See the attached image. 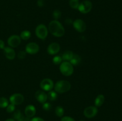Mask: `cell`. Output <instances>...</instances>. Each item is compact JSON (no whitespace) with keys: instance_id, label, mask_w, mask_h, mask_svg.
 Masks as SVG:
<instances>
[{"instance_id":"cell-34","label":"cell","mask_w":122,"mask_h":121,"mask_svg":"<svg viewBox=\"0 0 122 121\" xmlns=\"http://www.w3.org/2000/svg\"><path fill=\"white\" fill-rule=\"evenodd\" d=\"M5 48V43L3 40H0V49H4Z\"/></svg>"},{"instance_id":"cell-7","label":"cell","mask_w":122,"mask_h":121,"mask_svg":"<svg viewBox=\"0 0 122 121\" xmlns=\"http://www.w3.org/2000/svg\"><path fill=\"white\" fill-rule=\"evenodd\" d=\"M40 87L44 91H50L54 87V83L50 78H45L41 82Z\"/></svg>"},{"instance_id":"cell-25","label":"cell","mask_w":122,"mask_h":121,"mask_svg":"<svg viewBox=\"0 0 122 121\" xmlns=\"http://www.w3.org/2000/svg\"><path fill=\"white\" fill-rule=\"evenodd\" d=\"M52 16H53L54 19L55 20H57L58 19H59L60 18L61 16V13L59 9H55L53 13H52Z\"/></svg>"},{"instance_id":"cell-33","label":"cell","mask_w":122,"mask_h":121,"mask_svg":"<svg viewBox=\"0 0 122 121\" xmlns=\"http://www.w3.org/2000/svg\"><path fill=\"white\" fill-rule=\"evenodd\" d=\"M38 5L39 7H41L44 5V0H38Z\"/></svg>"},{"instance_id":"cell-15","label":"cell","mask_w":122,"mask_h":121,"mask_svg":"<svg viewBox=\"0 0 122 121\" xmlns=\"http://www.w3.org/2000/svg\"><path fill=\"white\" fill-rule=\"evenodd\" d=\"M36 112V110L35 107L33 105H31V104L27 106L25 108V115H26V117H29V118L33 117L35 115Z\"/></svg>"},{"instance_id":"cell-24","label":"cell","mask_w":122,"mask_h":121,"mask_svg":"<svg viewBox=\"0 0 122 121\" xmlns=\"http://www.w3.org/2000/svg\"><path fill=\"white\" fill-rule=\"evenodd\" d=\"M69 5L73 9H77L79 5V0H70Z\"/></svg>"},{"instance_id":"cell-31","label":"cell","mask_w":122,"mask_h":121,"mask_svg":"<svg viewBox=\"0 0 122 121\" xmlns=\"http://www.w3.org/2000/svg\"><path fill=\"white\" fill-rule=\"evenodd\" d=\"M30 121H45L43 119L41 118V117H33L32 118V119H30Z\"/></svg>"},{"instance_id":"cell-28","label":"cell","mask_w":122,"mask_h":121,"mask_svg":"<svg viewBox=\"0 0 122 121\" xmlns=\"http://www.w3.org/2000/svg\"><path fill=\"white\" fill-rule=\"evenodd\" d=\"M7 112L8 113H12L15 110V105L13 104H10L7 106Z\"/></svg>"},{"instance_id":"cell-26","label":"cell","mask_w":122,"mask_h":121,"mask_svg":"<svg viewBox=\"0 0 122 121\" xmlns=\"http://www.w3.org/2000/svg\"><path fill=\"white\" fill-rule=\"evenodd\" d=\"M62 60H62L61 56H60L59 55L56 56L54 57L53 59H52V62H53L54 64H56V65H59V64H60L61 63Z\"/></svg>"},{"instance_id":"cell-16","label":"cell","mask_w":122,"mask_h":121,"mask_svg":"<svg viewBox=\"0 0 122 121\" xmlns=\"http://www.w3.org/2000/svg\"><path fill=\"white\" fill-rule=\"evenodd\" d=\"M13 117H14V119L16 120L17 121H30L29 117L24 116L20 110H17L14 112Z\"/></svg>"},{"instance_id":"cell-9","label":"cell","mask_w":122,"mask_h":121,"mask_svg":"<svg viewBox=\"0 0 122 121\" xmlns=\"http://www.w3.org/2000/svg\"><path fill=\"white\" fill-rule=\"evenodd\" d=\"M24 101V96L20 93H15L10 97V102L14 105L21 104Z\"/></svg>"},{"instance_id":"cell-17","label":"cell","mask_w":122,"mask_h":121,"mask_svg":"<svg viewBox=\"0 0 122 121\" xmlns=\"http://www.w3.org/2000/svg\"><path fill=\"white\" fill-rule=\"evenodd\" d=\"M74 53L70 51H67L63 53L61 56L62 60H65V61H70L72 58Z\"/></svg>"},{"instance_id":"cell-20","label":"cell","mask_w":122,"mask_h":121,"mask_svg":"<svg viewBox=\"0 0 122 121\" xmlns=\"http://www.w3.org/2000/svg\"><path fill=\"white\" fill-rule=\"evenodd\" d=\"M31 36V33L30 31L29 30H24L21 32L20 33V38L21 39H23L24 40H27L30 39Z\"/></svg>"},{"instance_id":"cell-36","label":"cell","mask_w":122,"mask_h":121,"mask_svg":"<svg viewBox=\"0 0 122 121\" xmlns=\"http://www.w3.org/2000/svg\"></svg>"},{"instance_id":"cell-5","label":"cell","mask_w":122,"mask_h":121,"mask_svg":"<svg viewBox=\"0 0 122 121\" xmlns=\"http://www.w3.org/2000/svg\"><path fill=\"white\" fill-rule=\"evenodd\" d=\"M92 8V4L89 0H85L79 4L78 10L82 14H87L91 11Z\"/></svg>"},{"instance_id":"cell-23","label":"cell","mask_w":122,"mask_h":121,"mask_svg":"<svg viewBox=\"0 0 122 121\" xmlns=\"http://www.w3.org/2000/svg\"><path fill=\"white\" fill-rule=\"evenodd\" d=\"M8 105V101L5 97H0V107L5 108Z\"/></svg>"},{"instance_id":"cell-1","label":"cell","mask_w":122,"mask_h":121,"mask_svg":"<svg viewBox=\"0 0 122 121\" xmlns=\"http://www.w3.org/2000/svg\"><path fill=\"white\" fill-rule=\"evenodd\" d=\"M48 30L50 33L54 36L60 37L65 34V29L63 25L58 20H52L50 23Z\"/></svg>"},{"instance_id":"cell-29","label":"cell","mask_w":122,"mask_h":121,"mask_svg":"<svg viewBox=\"0 0 122 121\" xmlns=\"http://www.w3.org/2000/svg\"><path fill=\"white\" fill-rule=\"evenodd\" d=\"M26 51H20V52L18 53L17 54V57L19 59H23L26 57Z\"/></svg>"},{"instance_id":"cell-8","label":"cell","mask_w":122,"mask_h":121,"mask_svg":"<svg viewBox=\"0 0 122 121\" xmlns=\"http://www.w3.org/2000/svg\"><path fill=\"white\" fill-rule=\"evenodd\" d=\"M98 113V109L96 106H88L85 109L83 114L87 118H92L97 115Z\"/></svg>"},{"instance_id":"cell-4","label":"cell","mask_w":122,"mask_h":121,"mask_svg":"<svg viewBox=\"0 0 122 121\" xmlns=\"http://www.w3.org/2000/svg\"><path fill=\"white\" fill-rule=\"evenodd\" d=\"M48 33V28L44 24H39L36 27L35 29V34L39 39L44 40L46 38Z\"/></svg>"},{"instance_id":"cell-11","label":"cell","mask_w":122,"mask_h":121,"mask_svg":"<svg viewBox=\"0 0 122 121\" xmlns=\"http://www.w3.org/2000/svg\"><path fill=\"white\" fill-rule=\"evenodd\" d=\"M39 51V45L35 42L29 43L26 46L25 51L26 53H29V54L33 55L38 53Z\"/></svg>"},{"instance_id":"cell-14","label":"cell","mask_w":122,"mask_h":121,"mask_svg":"<svg viewBox=\"0 0 122 121\" xmlns=\"http://www.w3.org/2000/svg\"><path fill=\"white\" fill-rule=\"evenodd\" d=\"M4 52L6 58L10 60H13L15 57V51L11 47H5L4 49Z\"/></svg>"},{"instance_id":"cell-6","label":"cell","mask_w":122,"mask_h":121,"mask_svg":"<svg viewBox=\"0 0 122 121\" xmlns=\"http://www.w3.org/2000/svg\"><path fill=\"white\" fill-rule=\"evenodd\" d=\"M73 26L74 28L80 33H83L86 30V25L84 21L81 19H77L73 22Z\"/></svg>"},{"instance_id":"cell-19","label":"cell","mask_w":122,"mask_h":121,"mask_svg":"<svg viewBox=\"0 0 122 121\" xmlns=\"http://www.w3.org/2000/svg\"><path fill=\"white\" fill-rule=\"evenodd\" d=\"M81 61V58L79 55L77 54H74L72 58L70 60V62L71 63V65H77Z\"/></svg>"},{"instance_id":"cell-35","label":"cell","mask_w":122,"mask_h":121,"mask_svg":"<svg viewBox=\"0 0 122 121\" xmlns=\"http://www.w3.org/2000/svg\"><path fill=\"white\" fill-rule=\"evenodd\" d=\"M5 121H15V120L13 119H8Z\"/></svg>"},{"instance_id":"cell-2","label":"cell","mask_w":122,"mask_h":121,"mask_svg":"<svg viewBox=\"0 0 122 121\" xmlns=\"http://www.w3.org/2000/svg\"><path fill=\"white\" fill-rule=\"evenodd\" d=\"M71 88L70 82L66 80H60L57 81L54 85L55 91L58 93H64L69 91Z\"/></svg>"},{"instance_id":"cell-27","label":"cell","mask_w":122,"mask_h":121,"mask_svg":"<svg viewBox=\"0 0 122 121\" xmlns=\"http://www.w3.org/2000/svg\"><path fill=\"white\" fill-rule=\"evenodd\" d=\"M51 104H50V103L48 102H45V103H43V105H42V107L44 110H45V111H49L50 109H51Z\"/></svg>"},{"instance_id":"cell-22","label":"cell","mask_w":122,"mask_h":121,"mask_svg":"<svg viewBox=\"0 0 122 121\" xmlns=\"http://www.w3.org/2000/svg\"><path fill=\"white\" fill-rule=\"evenodd\" d=\"M55 113L58 117H62L64 113V109L63 108V107L58 106L56 107V110H55Z\"/></svg>"},{"instance_id":"cell-32","label":"cell","mask_w":122,"mask_h":121,"mask_svg":"<svg viewBox=\"0 0 122 121\" xmlns=\"http://www.w3.org/2000/svg\"><path fill=\"white\" fill-rule=\"evenodd\" d=\"M73 21H72V20L70 19H69V18H67V19L65 20V23L68 25L71 24H73Z\"/></svg>"},{"instance_id":"cell-30","label":"cell","mask_w":122,"mask_h":121,"mask_svg":"<svg viewBox=\"0 0 122 121\" xmlns=\"http://www.w3.org/2000/svg\"><path fill=\"white\" fill-rule=\"evenodd\" d=\"M61 121H75V120L69 116H64V117H62Z\"/></svg>"},{"instance_id":"cell-13","label":"cell","mask_w":122,"mask_h":121,"mask_svg":"<svg viewBox=\"0 0 122 121\" xmlns=\"http://www.w3.org/2000/svg\"><path fill=\"white\" fill-rule=\"evenodd\" d=\"M35 98L40 103H45L48 99L47 94L44 91L38 90L35 93Z\"/></svg>"},{"instance_id":"cell-12","label":"cell","mask_w":122,"mask_h":121,"mask_svg":"<svg viewBox=\"0 0 122 121\" xmlns=\"http://www.w3.org/2000/svg\"><path fill=\"white\" fill-rule=\"evenodd\" d=\"M60 50V46L59 44L54 42L50 44L48 46L47 52L50 55H56L57 53H58Z\"/></svg>"},{"instance_id":"cell-21","label":"cell","mask_w":122,"mask_h":121,"mask_svg":"<svg viewBox=\"0 0 122 121\" xmlns=\"http://www.w3.org/2000/svg\"><path fill=\"white\" fill-rule=\"evenodd\" d=\"M48 98L51 101H54L57 98V93L56 91H49L47 94Z\"/></svg>"},{"instance_id":"cell-10","label":"cell","mask_w":122,"mask_h":121,"mask_svg":"<svg viewBox=\"0 0 122 121\" xmlns=\"http://www.w3.org/2000/svg\"><path fill=\"white\" fill-rule=\"evenodd\" d=\"M21 38L18 35H12L7 40L8 45L11 47H17L20 45L21 43Z\"/></svg>"},{"instance_id":"cell-3","label":"cell","mask_w":122,"mask_h":121,"mask_svg":"<svg viewBox=\"0 0 122 121\" xmlns=\"http://www.w3.org/2000/svg\"><path fill=\"white\" fill-rule=\"evenodd\" d=\"M60 71L64 76H70L73 74L74 71L73 66L69 61H64L61 63L60 66Z\"/></svg>"},{"instance_id":"cell-18","label":"cell","mask_w":122,"mask_h":121,"mask_svg":"<svg viewBox=\"0 0 122 121\" xmlns=\"http://www.w3.org/2000/svg\"><path fill=\"white\" fill-rule=\"evenodd\" d=\"M105 100L104 96L102 94H99L97 97H96L95 100V105L97 107H100L103 104Z\"/></svg>"}]
</instances>
